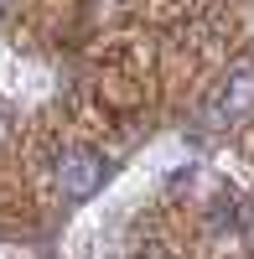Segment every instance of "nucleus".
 Wrapping results in <instances>:
<instances>
[{
	"mask_svg": "<svg viewBox=\"0 0 254 259\" xmlns=\"http://www.w3.org/2000/svg\"><path fill=\"white\" fill-rule=\"evenodd\" d=\"M135 259H177V249H172V244H161V239H145V244L135 249Z\"/></svg>",
	"mask_w": 254,
	"mask_h": 259,
	"instance_id": "7ed1b4c3",
	"label": "nucleus"
},
{
	"mask_svg": "<svg viewBox=\"0 0 254 259\" xmlns=\"http://www.w3.org/2000/svg\"><path fill=\"white\" fill-rule=\"evenodd\" d=\"M104 182H109V161H104V150H94V145H73L68 156L57 161V187H62L68 202H89Z\"/></svg>",
	"mask_w": 254,
	"mask_h": 259,
	"instance_id": "f257e3e1",
	"label": "nucleus"
},
{
	"mask_svg": "<svg viewBox=\"0 0 254 259\" xmlns=\"http://www.w3.org/2000/svg\"><path fill=\"white\" fill-rule=\"evenodd\" d=\"M218 104H223V114H228V119H239V114L254 109V62H239V68L223 78Z\"/></svg>",
	"mask_w": 254,
	"mask_h": 259,
	"instance_id": "f03ea898",
	"label": "nucleus"
}]
</instances>
